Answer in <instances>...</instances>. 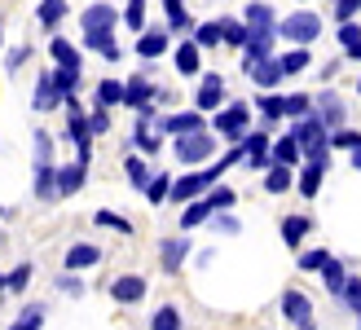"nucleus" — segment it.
Returning <instances> with one entry per match:
<instances>
[{"label":"nucleus","instance_id":"obj_4","mask_svg":"<svg viewBox=\"0 0 361 330\" xmlns=\"http://www.w3.org/2000/svg\"><path fill=\"white\" fill-rule=\"evenodd\" d=\"M278 35L286 44H317L322 40V18L313 9H295L278 23Z\"/></svg>","mask_w":361,"mask_h":330},{"label":"nucleus","instance_id":"obj_32","mask_svg":"<svg viewBox=\"0 0 361 330\" xmlns=\"http://www.w3.org/2000/svg\"><path fill=\"white\" fill-rule=\"evenodd\" d=\"M216 212H212V203H207V194L203 198H194V203H185V207H180V229H198V225H207V220H212Z\"/></svg>","mask_w":361,"mask_h":330},{"label":"nucleus","instance_id":"obj_47","mask_svg":"<svg viewBox=\"0 0 361 330\" xmlns=\"http://www.w3.org/2000/svg\"><path fill=\"white\" fill-rule=\"evenodd\" d=\"M207 225H212V233H221V238H233V233L243 229V220L233 216V212H216V216L207 220Z\"/></svg>","mask_w":361,"mask_h":330},{"label":"nucleus","instance_id":"obj_27","mask_svg":"<svg viewBox=\"0 0 361 330\" xmlns=\"http://www.w3.org/2000/svg\"><path fill=\"white\" fill-rule=\"evenodd\" d=\"M348 278H353V273H348V264H344V260H335V255H331V264L322 269V286H326L335 300H344V291H348Z\"/></svg>","mask_w":361,"mask_h":330},{"label":"nucleus","instance_id":"obj_54","mask_svg":"<svg viewBox=\"0 0 361 330\" xmlns=\"http://www.w3.org/2000/svg\"><path fill=\"white\" fill-rule=\"evenodd\" d=\"M58 291H62V295H71V300H80V295H84V282H80V278H75V273H71V269H66V273H62V278H58Z\"/></svg>","mask_w":361,"mask_h":330},{"label":"nucleus","instance_id":"obj_43","mask_svg":"<svg viewBox=\"0 0 361 330\" xmlns=\"http://www.w3.org/2000/svg\"><path fill=\"white\" fill-rule=\"evenodd\" d=\"M93 225H102V229H115V233H123V238H128L133 233V220L128 216H119V212H93Z\"/></svg>","mask_w":361,"mask_h":330},{"label":"nucleus","instance_id":"obj_48","mask_svg":"<svg viewBox=\"0 0 361 330\" xmlns=\"http://www.w3.org/2000/svg\"><path fill=\"white\" fill-rule=\"evenodd\" d=\"M31 154H35V163H53V133L35 128V137H31Z\"/></svg>","mask_w":361,"mask_h":330},{"label":"nucleus","instance_id":"obj_52","mask_svg":"<svg viewBox=\"0 0 361 330\" xmlns=\"http://www.w3.org/2000/svg\"><path fill=\"white\" fill-rule=\"evenodd\" d=\"M344 308H348L353 317H361V278H357V273L348 278V291H344Z\"/></svg>","mask_w":361,"mask_h":330},{"label":"nucleus","instance_id":"obj_41","mask_svg":"<svg viewBox=\"0 0 361 330\" xmlns=\"http://www.w3.org/2000/svg\"><path fill=\"white\" fill-rule=\"evenodd\" d=\"M172 181L176 176H168V172H154V181H150V185H146V203H168V198H172Z\"/></svg>","mask_w":361,"mask_h":330},{"label":"nucleus","instance_id":"obj_31","mask_svg":"<svg viewBox=\"0 0 361 330\" xmlns=\"http://www.w3.org/2000/svg\"><path fill=\"white\" fill-rule=\"evenodd\" d=\"M295 172H300V168L274 163V168L264 172V194H286V190H295Z\"/></svg>","mask_w":361,"mask_h":330},{"label":"nucleus","instance_id":"obj_2","mask_svg":"<svg viewBox=\"0 0 361 330\" xmlns=\"http://www.w3.org/2000/svg\"><path fill=\"white\" fill-rule=\"evenodd\" d=\"M172 154L180 168H207L212 159H221V141H216L212 128L207 133H190V137H172Z\"/></svg>","mask_w":361,"mask_h":330},{"label":"nucleus","instance_id":"obj_60","mask_svg":"<svg viewBox=\"0 0 361 330\" xmlns=\"http://www.w3.org/2000/svg\"><path fill=\"white\" fill-rule=\"evenodd\" d=\"M0 49H5V27H0Z\"/></svg>","mask_w":361,"mask_h":330},{"label":"nucleus","instance_id":"obj_5","mask_svg":"<svg viewBox=\"0 0 361 330\" xmlns=\"http://www.w3.org/2000/svg\"><path fill=\"white\" fill-rule=\"evenodd\" d=\"M207 119H212V115H203V110L194 106V110H176V115H164L154 128H159L164 137H190V133H207Z\"/></svg>","mask_w":361,"mask_h":330},{"label":"nucleus","instance_id":"obj_3","mask_svg":"<svg viewBox=\"0 0 361 330\" xmlns=\"http://www.w3.org/2000/svg\"><path fill=\"white\" fill-rule=\"evenodd\" d=\"M251 110H256V106H247V102H225V106L212 115V133L221 137L225 145H238V141L251 133Z\"/></svg>","mask_w":361,"mask_h":330},{"label":"nucleus","instance_id":"obj_38","mask_svg":"<svg viewBox=\"0 0 361 330\" xmlns=\"http://www.w3.org/2000/svg\"><path fill=\"white\" fill-rule=\"evenodd\" d=\"M150 330H185V317H180L176 304H159L150 317Z\"/></svg>","mask_w":361,"mask_h":330},{"label":"nucleus","instance_id":"obj_51","mask_svg":"<svg viewBox=\"0 0 361 330\" xmlns=\"http://www.w3.org/2000/svg\"><path fill=\"white\" fill-rule=\"evenodd\" d=\"M88 128H93V137H106V133H111V110L93 106V110H88Z\"/></svg>","mask_w":361,"mask_h":330},{"label":"nucleus","instance_id":"obj_8","mask_svg":"<svg viewBox=\"0 0 361 330\" xmlns=\"http://www.w3.org/2000/svg\"><path fill=\"white\" fill-rule=\"evenodd\" d=\"M313 110H317L322 119H326V128H331V133H335V128H344V123H348V102L339 97L335 88H322V93L313 97Z\"/></svg>","mask_w":361,"mask_h":330},{"label":"nucleus","instance_id":"obj_53","mask_svg":"<svg viewBox=\"0 0 361 330\" xmlns=\"http://www.w3.org/2000/svg\"><path fill=\"white\" fill-rule=\"evenodd\" d=\"M353 44H361V27H357V18H353V23H339V53L353 49Z\"/></svg>","mask_w":361,"mask_h":330},{"label":"nucleus","instance_id":"obj_10","mask_svg":"<svg viewBox=\"0 0 361 330\" xmlns=\"http://www.w3.org/2000/svg\"><path fill=\"white\" fill-rule=\"evenodd\" d=\"M194 106L203 110V115H216V110L225 106V80L216 75V71H207V75L198 80V93H194Z\"/></svg>","mask_w":361,"mask_h":330},{"label":"nucleus","instance_id":"obj_35","mask_svg":"<svg viewBox=\"0 0 361 330\" xmlns=\"http://www.w3.org/2000/svg\"><path fill=\"white\" fill-rule=\"evenodd\" d=\"M194 40L203 44V49H221V44H225V23H221V18L198 23V27H194Z\"/></svg>","mask_w":361,"mask_h":330},{"label":"nucleus","instance_id":"obj_49","mask_svg":"<svg viewBox=\"0 0 361 330\" xmlns=\"http://www.w3.org/2000/svg\"><path fill=\"white\" fill-rule=\"evenodd\" d=\"M331 145H335V150H361V133H357V128H335V133H331Z\"/></svg>","mask_w":361,"mask_h":330},{"label":"nucleus","instance_id":"obj_13","mask_svg":"<svg viewBox=\"0 0 361 330\" xmlns=\"http://www.w3.org/2000/svg\"><path fill=\"white\" fill-rule=\"evenodd\" d=\"M172 62H176V75H198V71H203V44H198L194 35H185V40H176V49H172Z\"/></svg>","mask_w":361,"mask_h":330},{"label":"nucleus","instance_id":"obj_26","mask_svg":"<svg viewBox=\"0 0 361 330\" xmlns=\"http://www.w3.org/2000/svg\"><path fill=\"white\" fill-rule=\"evenodd\" d=\"M84 181H88V163H62L58 168V194L62 198H71V194H80L84 190Z\"/></svg>","mask_w":361,"mask_h":330},{"label":"nucleus","instance_id":"obj_33","mask_svg":"<svg viewBox=\"0 0 361 330\" xmlns=\"http://www.w3.org/2000/svg\"><path fill=\"white\" fill-rule=\"evenodd\" d=\"M282 58V71H286V80L291 75H304V71L313 66V53H309V44H291L286 53H278Z\"/></svg>","mask_w":361,"mask_h":330},{"label":"nucleus","instance_id":"obj_17","mask_svg":"<svg viewBox=\"0 0 361 330\" xmlns=\"http://www.w3.org/2000/svg\"><path fill=\"white\" fill-rule=\"evenodd\" d=\"M243 75L256 84V88H264V93H269V88H278V84L286 80V71H282V58L274 53V58H264V62H256V66H247Z\"/></svg>","mask_w":361,"mask_h":330},{"label":"nucleus","instance_id":"obj_25","mask_svg":"<svg viewBox=\"0 0 361 330\" xmlns=\"http://www.w3.org/2000/svg\"><path fill=\"white\" fill-rule=\"evenodd\" d=\"M133 150H141V154H159V150H164V133H159V128L154 123H146V119H137L133 123Z\"/></svg>","mask_w":361,"mask_h":330},{"label":"nucleus","instance_id":"obj_1","mask_svg":"<svg viewBox=\"0 0 361 330\" xmlns=\"http://www.w3.org/2000/svg\"><path fill=\"white\" fill-rule=\"evenodd\" d=\"M291 133L300 137V145H304V159H313V163H331V128H326V119L317 115H304V119H291Z\"/></svg>","mask_w":361,"mask_h":330},{"label":"nucleus","instance_id":"obj_42","mask_svg":"<svg viewBox=\"0 0 361 330\" xmlns=\"http://www.w3.org/2000/svg\"><path fill=\"white\" fill-rule=\"evenodd\" d=\"M300 273H322V269H326L331 264V251L326 247H309V251H300Z\"/></svg>","mask_w":361,"mask_h":330},{"label":"nucleus","instance_id":"obj_14","mask_svg":"<svg viewBox=\"0 0 361 330\" xmlns=\"http://www.w3.org/2000/svg\"><path fill=\"white\" fill-rule=\"evenodd\" d=\"M278 313H282V322H291V326H300V322H313V300L304 295V291H282V300H278Z\"/></svg>","mask_w":361,"mask_h":330},{"label":"nucleus","instance_id":"obj_40","mask_svg":"<svg viewBox=\"0 0 361 330\" xmlns=\"http://www.w3.org/2000/svg\"><path fill=\"white\" fill-rule=\"evenodd\" d=\"M9 330H44V304H27L23 313L9 322Z\"/></svg>","mask_w":361,"mask_h":330},{"label":"nucleus","instance_id":"obj_50","mask_svg":"<svg viewBox=\"0 0 361 330\" xmlns=\"http://www.w3.org/2000/svg\"><path fill=\"white\" fill-rule=\"evenodd\" d=\"M27 286H31V264L23 260V264H13V269H9V295H23Z\"/></svg>","mask_w":361,"mask_h":330},{"label":"nucleus","instance_id":"obj_28","mask_svg":"<svg viewBox=\"0 0 361 330\" xmlns=\"http://www.w3.org/2000/svg\"><path fill=\"white\" fill-rule=\"evenodd\" d=\"M274 163H286V168H300V163H304V145H300L295 133H282L274 141Z\"/></svg>","mask_w":361,"mask_h":330},{"label":"nucleus","instance_id":"obj_16","mask_svg":"<svg viewBox=\"0 0 361 330\" xmlns=\"http://www.w3.org/2000/svg\"><path fill=\"white\" fill-rule=\"evenodd\" d=\"M119 9L115 5H106V0H97V5H88L84 13H80V31H115V23H119Z\"/></svg>","mask_w":361,"mask_h":330},{"label":"nucleus","instance_id":"obj_23","mask_svg":"<svg viewBox=\"0 0 361 330\" xmlns=\"http://www.w3.org/2000/svg\"><path fill=\"white\" fill-rule=\"evenodd\" d=\"M123 176H128V185H133L137 194H146V185L154 181V168L146 163V154H141V150H133L128 159H123Z\"/></svg>","mask_w":361,"mask_h":330},{"label":"nucleus","instance_id":"obj_21","mask_svg":"<svg viewBox=\"0 0 361 330\" xmlns=\"http://www.w3.org/2000/svg\"><path fill=\"white\" fill-rule=\"evenodd\" d=\"M102 247H93V243H71L66 247V255H62V264L71 269V273H80V269H93V264H102Z\"/></svg>","mask_w":361,"mask_h":330},{"label":"nucleus","instance_id":"obj_18","mask_svg":"<svg viewBox=\"0 0 361 330\" xmlns=\"http://www.w3.org/2000/svg\"><path fill=\"white\" fill-rule=\"evenodd\" d=\"M251 106H256V115H260V123H264V128H274L278 119H286V93H278V88H269V93L260 88Z\"/></svg>","mask_w":361,"mask_h":330},{"label":"nucleus","instance_id":"obj_46","mask_svg":"<svg viewBox=\"0 0 361 330\" xmlns=\"http://www.w3.org/2000/svg\"><path fill=\"white\" fill-rule=\"evenodd\" d=\"M313 115V93H286V119Z\"/></svg>","mask_w":361,"mask_h":330},{"label":"nucleus","instance_id":"obj_19","mask_svg":"<svg viewBox=\"0 0 361 330\" xmlns=\"http://www.w3.org/2000/svg\"><path fill=\"white\" fill-rule=\"evenodd\" d=\"M31 194L40 198V203H53V198H62V194H58V163H35Z\"/></svg>","mask_w":361,"mask_h":330},{"label":"nucleus","instance_id":"obj_44","mask_svg":"<svg viewBox=\"0 0 361 330\" xmlns=\"http://www.w3.org/2000/svg\"><path fill=\"white\" fill-rule=\"evenodd\" d=\"M123 27L133 35L146 31V0H128V5H123Z\"/></svg>","mask_w":361,"mask_h":330},{"label":"nucleus","instance_id":"obj_58","mask_svg":"<svg viewBox=\"0 0 361 330\" xmlns=\"http://www.w3.org/2000/svg\"><path fill=\"white\" fill-rule=\"evenodd\" d=\"M9 295V273H0V300Z\"/></svg>","mask_w":361,"mask_h":330},{"label":"nucleus","instance_id":"obj_39","mask_svg":"<svg viewBox=\"0 0 361 330\" xmlns=\"http://www.w3.org/2000/svg\"><path fill=\"white\" fill-rule=\"evenodd\" d=\"M221 23H225V44L229 49H247V40H251V27L243 23V18H221Z\"/></svg>","mask_w":361,"mask_h":330},{"label":"nucleus","instance_id":"obj_29","mask_svg":"<svg viewBox=\"0 0 361 330\" xmlns=\"http://www.w3.org/2000/svg\"><path fill=\"white\" fill-rule=\"evenodd\" d=\"M84 49L102 53L106 62H119V58H123V49L115 44V31H84Z\"/></svg>","mask_w":361,"mask_h":330},{"label":"nucleus","instance_id":"obj_15","mask_svg":"<svg viewBox=\"0 0 361 330\" xmlns=\"http://www.w3.org/2000/svg\"><path fill=\"white\" fill-rule=\"evenodd\" d=\"M282 40L278 31H256L251 27V40H247V49H243V71L247 66H256V62H264V58H274V44Z\"/></svg>","mask_w":361,"mask_h":330},{"label":"nucleus","instance_id":"obj_30","mask_svg":"<svg viewBox=\"0 0 361 330\" xmlns=\"http://www.w3.org/2000/svg\"><path fill=\"white\" fill-rule=\"evenodd\" d=\"M49 53H53V66H75V71H84V58H80V49L66 40V35H53L49 40Z\"/></svg>","mask_w":361,"mask_h":330},{"label":"nucleus","instance_id":"obj_36","mask_svg":"<svg viewBox=\"0 0 361 330\" xmlns=\"http://www.w3.org/2000/svg\"><path fill=\"white\" fill-rule=\"evenodd\" d=\"M66 9H71L66 0H40V5H35V23H40L44 31H53L66 18Z\"/></svg>","mask_w":361,"mask_h":330},{"label":"nucleus","instance_id":"obj_7","mask_svg":"<svg viewBox=\"0 0 361 330\" xmlns=\"http://www.w3.org/2000/svg\"><path fill=\"white\" fill-rule=\"evenodd\" d=\"M190 238H185V229H180L176 238H164V243H159V269L164 273H180L185 269V260H190Z\"/></svg>","mask_w":361,"mask_h":330},{"label":"nucleus","instance_id":"obj_56","mask_svg":"<svg viewBox=\"0 0 361 330\" xmlns=\"http://www.w3.org/2000/svg\"><path fill=\"white\" fill-rule=\"evenodd\" d=\"M27 58H31V44H18V49H9V58H5V71H9V75H13V71L23 66Z\"/></svg>","mask_w":361,"mask_h":330},{"label":"nucleus","instance_id":"obj_24","mask_svg":"<svg viewBox=\"0 0 361 330\" xmlns=\"http://www.w3.org/2000/svg\"><path fill=\"white\" fill-rule=\"evenodd\" d=\"M309 233H313V216H304V212H295V216H282V243L291 247V251H300Z\"/></svg>","mask_w":361,"mask_h":330},{"label":"nucleus","instance_id":"obj_45","mask_svg":"<svg viewBox=\"0 0 361 330\" xmlns=\"http://www.w3.org/2000/svg\"><path fill=\"white\" fill-rule=\"evenodd\" d=\"M207 203H212V212H233L238 194H233V190L225 185V181H221V185H212V190H207Z\"/></svg>","mask_w":361,"mask_h":330},{"label":"nucleus","instance_id":"obj_55","mask_svg":"<svg viewBox=\"0 0 361 330\" xmlns=\"http://www.w3.org/2000/svg\"><path fill=\"white\" fill-rule=\"evenodd\" d=\"M361 13V0H335V23H353Z\"/></svg>","mask_w":361,"mask_h":330},{"label":"nucleus","instance_id":"obj_57","mask_svg":"<svg viewBox=\"0 0 361 330\" xmlns=\"http://www.w3.org/2000/svg\"><path fill=\"white\" fill-rule=\"evenodd\" d=\"M344 58H348V62H361V44H353V49H344Z\"/></svg>","mask_w":361,"mask_h":330},{"label":"nucleus","instance_id":"obj_62","mask_svg":"<svg viewBox=\"0 0 361 330\" xmlns=\"http://www.w3.org/2000/svg\"><path fill=\"white\" fill-rule=\"evenodd\" d=\"M0 220H5V207H0Z\"/></svg>","mask_w":361,"mask_h":330},{"label":"nucleus","instance_id":"obj_37","mask_svg":"<svg viewBox=\"0 0 361 330\" xmlns=\"http://www.w3.org/2000/svg\"><path fill=\"white\" fill-rule=\"evenodd\" d=\"M93 106H123V80H97L93 88Z\"/></svg>","mask_w":361,"mask_h":330},{"label":"nucleus","instance_id":"obj_59","mask_svg":"<svg viewBox=\"0 0 361 330\" xmlns=\"http://www.w3.org/2000/svg\"><path fill=\"white\" fill-rule=\"evenodd\" d=\"M295 330H317V317H313V322H300Z\"/></svg>","mask_w":361,"mask_h":330},{"label":"nucleus","instance_id":"obj_12","mask_svg":"<svg viewBox=\"0 0 361 330\" xmlns=\"http://www.w3.org/2000/svg\"><path fill=\"white\" fill-rule=\"evenodd\" d=\"M154 93H159V88H154V80L146 75V71H137V75L123 80V106H128L133 115H137L146 102H154Z\"/></svg>","mask_w":361,"mask_h":330},{"label":"nucleus","instance_id":"obj_34","mask_svg":"<svg viewBox=\"0 0 361 330\" xmlns=\"http://www.w3.org/2000/svg\"><path fill=\"white\" fill-rule=\"evenodd\" d=\"M164 13H168V31H176V35H194V18L185 13V0H164Z\"/></svg>","mask_w":361,"mask_h":330},{"label":"nucleus","instance_id":"obj_22","mask_svg":"<svg viewBox=\"0 0 361 330\" xmlns=\"http://www.w3.org/2000/svg\"><path fill=\"white\" fill-rule=\"evenodd\" d=\"M243 23L256 27V31H278L282 18L274 13V5H264V0H247V5H243Z\"/></svg>","mask_w":361,"mask_h":330},{"label":"nucleus","instance_id":"obj_6","mask_svg":"<svg viewBox=\"0 0 361 330\" xmlns=\"http://www.w3.org/2000/svg\"><path fill=\"white\" fill-rule=\"evenodd\" d=\"M133 49H137V58H141V62H159V58H164V53L172 49V31H168V27H146V31L137 35V44H133Z\"/></svg>","mask_w":361,"mask_h":330},{"label":"nucleus","instance_id":"obj_61","mask_svg":"<svg viewBox=\"0 0 361 330\" xmlns=\"http://www.w3.org/2000/svg\"><path fill=\"white\" fill-rule=\"evenodd\" d=\"M357 93H361V75H357Z\"/></svg>","mask_w":361,"mask_h":330},{"label":"nucleus","instance_id":"obj_11","mask_svg":"<svg viewBox=\"0 0 361 330\" xmlns=\"http://www.w3.org/2000/svg\"><path fill=\"white\" fill-rule=\"evenodd\" d=\"M31 106L40 110V115H44V110H58V106H66V97H62L58 80H53V66L35 75V93H31Z\"/></svg>","mask_w":361,"mask_h":330},{"label":"nucleus","instance_id":"obj_20","mask_svg":"<svg viewBox=\"0 0 361 330\" xmlns=\"http://www.w3.org/2000/svg\"><path fill=\"white\" fill-rule=\"evenodd\" d=\"M326 168H331V163H313V159H304V163H300V172H295V190H300L304 198H317L322 181H326Z\"/></svg>","mask_w":361,"mask_h":330},{"label":"nucleus","instance_id":"obj_9","mask_svg":"<svg viewBox=\"0 0 361 330\" xmlns=\"http://www.w3.org/2000/svg\"><path fill=\"white\" fill-rule=\"evenodd\" d=\"M106 291H111V300H115V304H123V308H128V304H141V300H146L150 282L141 278V273H123V278H115V282L106 286Z\"/></svg>","mask_w":361,"mask_h":330}]
</instances>
